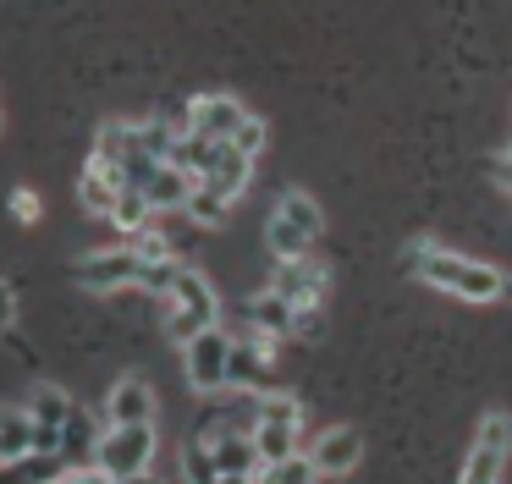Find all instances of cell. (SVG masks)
<instances>
[{"mask_svg":"<svg viewBox=\"0 0 512 484\" xmlns=\"http://www.w3.org/2000/svg\"><path fill=\"white\" fill-rule=\"evenodd\" d=\"M402 270L419 275L424 286H441V292L463 297V303H496L507 292V275L485 259H468V253L435 248V242H419V248L402 253Z\"/></svg>","mask_w":512,"mask_h":484,"instance_id":"obj_1","label":"cell"},{"mask_svg":"<svg viewBox=\"0 0 512 484\" xmlns=\"http://www.w3.org/2000/svg\"><path fill=\"white\" fill-rule=\"evenodd\" d=\"M171 314H166V330H171V341L177 347H188L199 330H210V325H221V297H215V286L204 281L199 270H188L182 264L177 270V281H171Z\"/></svg>","mask_w":512,"mask_h":484,"instance_id":"obj_2","label":"cell"},{"mask_svg":"<svg viewBox=\"0 0 512 484\" xmlns=\"http://www.w3.org/2000/svg\"><path fill=\"white\" fill-rule=\"evenodd\" d=\"M320 231H325V215L309 193H281L276 215H270V226H265V242H270L276 259H309Z\"/></svg>","mask_w":512,"mask_h":484,"instance_id":"obj_3","label":"cell"},{"mask_svg":"<svg viewBox=\"0 0 512 484\" xmlns=\"http://www.w3.org/2000/svg\"><path fill=\"white\" fill-rule=\"evenodd\" d=\"M155 446V424H105L94 468L111 473V479H144L149 462H155Z\"/></svg>","mask_w":512,"mask_h":484,"instance_id":"obj_4","label":"cell"},{"mask_svg":"<svg viewBox=\"0 0 512 484\" xmlns=\"http://www.w3.org/2000/svg\"><path fill=\"white\" fill-rule=\"evenodd\" d=\"M507 457H512V413H485L479 418V435L463 457L457 484H507Z\"/></svg>","mask_w":512,"mask_h":484,"instance_id":"obj_5","label":"cell"},{"mask_svg":"<svg viewBox=\"0 0 512 484\" xmlns=\"http://www.w3.org/2000/svg\"><path fill=\"white\" fill-rule=\"evenodd\" d=\"M298 429H303L298 396H287V391L259 396V413H254V446H259V457H265V462L292 457V451H298Z\"/></svg>","mask_w":512,"mask_h":484,"instance_id":"obj_6","label":"cell"},{"mask_svg":"<svg viewBox=\"0 0 512 484\" xmlns=\"http://www.w3.org/2000/svg\"><path fill=\"white\" fill-rule=\"evenodd\" d=\"M182 363H188V385L199 396H215L226 391V369H232V336L221 325L199 330V336L182 347Z\"/></svg>","mask_w":512,"mask_h":484,"instance_id":"obj_7","label":"cell"},{"mask_svg":"<svg viewBox=\"0 0 512 484\" xmlns=\"http://www.w3.org/2000/svg\"><path fill=\"white\" fill-rule=\"evenodd\" d=\"M270 358H276V336L248 325L243 336H232V369H226V385H237V391H248V396H270Z\"/></svg>","mask_w":512,"mask_h":484,"instance_id":"obj_8","label":"cell"},{"mask_svg":"<svg viewBox=\"0 0 512 484\" xmlns=\"http://www.w3.org/2000/svg\"><path fill=\"white\" fill-rule=\"evenodd\" d=\"M270 292H281L292 308H320L325 292H331V275H325V264L314 259H276V275H270Z\"/></svg>","mask_w":512,"mask_h":484,"instance_id":"obj_9","label":"cell"},{"mask_svg":"<svg viewBox=\"0 0 512 484\" xmlns=\"http://www.w3.org/2000/svg\"><path fill=\"white\" fill-rule=\"evenodd\" d=\"M72 396L61 391V385H34V396H28V424H34V451H50L56 457L61 446V429H67L72 418Z\"/></svg>","mask_w":512,"mask_h":484,"instance_id":"obj_10","label":"cell"},{"mask_svg":"<svg viewBox=\"0 0 512 484\" xmlns=\"http://www.w3.org/2000/svg\"><path fill=\"white\" fill-rule=\"evenodd\" d=\"M138 275H144V259H138L133 248H105V253H89V259L78 264V281L89 286V292H116V286H138Z\"/></svg>","mask_w":512,"mask_h":484,"instance_id":"obj_11","label":"cell"},{"mask_svg":"<svg viewBox=\"0 0 512 484\" xmlns=\"http://www.w3.org/2000/svg\"><path fill=\"white\" fill-rule=\"evenodd\" d=\"M243 116L248 110L237 105V99H226V94H199L188 105V132H199V138H210V143H232V132L243 127Z\"/></svg>","mask_w":512,"mask_h":484,"instance_id":"obj_12","label":"cell"},{"mask_svg":"<svg viewBox=\"0 0 512 484\" xmlns=\"http://www.w3.org/2000/svg\"><path fill=\"white\" fill-rule=\"evenodd\" d=\"M105 424H155V391L138 374H122L105 396Z\"/></svg>","mask_w":512,"mask_h":484,"instance_id":"obj_13","label":"cell"},{"mask_svg":"<svg viewBox=\"0 0 512 484\" xmlns=\"http://www.w3.org/2000/svg\"><path fill=\"white\" fill-rule=\"evenodd\" d=\"M358 457H364V435H358L353 424L325 429V435L314 440V451H309V462L320 468V479H325V473H353Z\"/></svg>","mask_w":512,"mask_h":484,"instance_id":"obj_14","label":"cell"},{"mask_svg":"<svg viewBox=\"0 0 512 484\" xmlns=\"http://www.w3.org/2000/svg\"><path fill=\"white\" fill-rule=\"evenodd\" d=\"M100 435H105V424L94 413H83V407H72V418H67V429H61V446H56V457L67 462V473H83L94 462V451H100Z\"/></svg>","mask_w":512,"mask_h":484,"instance_id":"obj_15","label":"cell"},{"mask_svg":"<svg viewBox=\"0 0 512 484\" xmlns=\"http://www.w3.org/2000/svg\"><path fill=\"white\" fill-rule=\"evenodd\" d=\"M210 451L226 479H259V468H265V457L254 446V429H226V435L210 440Z\"/></svg>","mask_w":512,"mask_h":484,"instance_id":"obj_16","label":"cell"},{"mask_svg":"<svg viewBox=\"0 0 512 484\" xmlns=\"http://www.w3.org/2000/svg\"><path fill=\"white\" fill-rule=\"evenodd\" d=\"M248 176H254V154H243V149H232V143H221V154H215V165H210V176H204V182H210L215 193L237 198V193L248 187Z\"/></svg>","mask_w":512,"mask_h":484,"instance_id":"obj_17","label":"cell"},{"mask_svg":"<svg viewBox=\"0 0 512 484\" xmlns=\"http://www.w3.org/2000/svg\"><path fill=\"white\" fill-rule=\"evenodd\" d=\"M248 319H254V330H270V336H298V308L270 286L248 303Z\"/></svg>","mask_w":512,"mask_h":484,"instance_id":"obj_18","label":"cell"},{"mask_svg":"<svg viewBox=\"0 0 512 484\" xmlns=\"http://www.w3.org/2000/svg\"><path fill=\"white\" fill-rule=\"evenodd\" d=\"M193 187H199V182H193L188 171H177V165H160V171L144 182V198H149L155 209H188Z\"/></svg>","mask_w":512,"mask_h":484,"instance_id":"obj_19","label":"cell"},{"mask_svg":"<svg viewBox=\"0 0 512 484\" xmlns=\"http://www.w3.org/2000/svg\"><path fill=\"white\" fill-rule=\"evenodd\" d=\"M116 193H122V171H111V165H89L78 182V204L89 209V215H111Z\"/></svg>","mask_w":512,"mask_h":484,"instance_id":"obj_20","label":"cell"},{"mask_svg":"<svg viewBox=\"0 0 512 484\" xmlns=\"http://www.w3.org/2000/svg\"><path fill=\"white\" fill-rule=\"evenodd\" d=\"M56 479H67V462L50 457V451H28V457L0 468V484H56Z\"/></svg>","mask_w":512,"mask_h":484,"instance_id":"obj_21","label":"cell"},{"mask_svg":"<svg viewBox=\"0 0 512 484\" xmlns=\"http://www.w3.org/2000/svg\"><path fill=\"white\" fill-rule=\"evenodd\" d=\"M34 451V424H28V407L17 413V407H0V468L17 457H28Z\"/></svg>","mask_w":512,"mask_h":484,"instance_id":"obj_22","label":"cell"},{"mask_svg":"<svg viewBox=\"0 0 512 484\" xmlns=\"http://www.w3.org/2000/svg\"><path fill=\"white\" fill-rule=\"evenodd\" d=\"M149 215H155V204L144 198V187H122V193H116V204H111V226L116 231H127V237H133V231L149 226Z\"/></svg>","mask_w":512,"mask_h":484,"instance_id":"obj_23","label":"cell"},{"mask_svg":"<svg viewBox=\"0 0 512 484\" xmlns=\"http://www.w3.org/2000/svg\"><path fill=\"white\" fill-rule=\"evenodd\" d=\"M259 484H320V468L292 451V457H281V462H265V468H259Z\"/></svg>","mask_w":512,"mask_h":484,"instance_id":"obj_24","label":"cell"},{"mask_svg":"<svg viewBox=\"0 0 512 484\" xmlns=\"http://www.w3.org/2000/svg\"><path fill=\"white\" fill-rule=\"evenodd\" d=\"M182 479L188 484H221L226 473L215 468V451L204 446V440H188V446H182Z\"/></svg>","mask_w":512,"mask_h":484,"instance_id":"obj_25","label":"cell"},{"mask_svg":"<svg viewBox=\"0 0 512 484\" xmlns=\"http://www.w3.org/2000/svg\"><path fill=\"white\" fill-rule=\"evenodd\" d=\"M188 215L199 220V226H221V220L232 215V198L215 193L210 182H199V187H193V198H188Z\"/></svg>","mask_w":512,"mask_h":484,"instance_id":"obj_26","label":"cell"},{"mask_svg":"<svg viewBox=\"0 0 512 484\" xmlns=\"http://www.w3.org/2000/svg\"><path fill=\"white\" fill-rule=\"evenodd\" d=\"M127 248H133L144 264H166V259H177V248H171V237H166V231H155V226L133 231V242H127Z\"/></svg>","mask_w":512,"mask_h":484,"instance_id":"obj_27","label":"cell"},{"mask_svg":"<svg viewBox=\"0 0 512 484\" xmlns=\"http://www.w3.org/2000/svg\"><path fill=\"white\" fill-rule=\"evenodd\" d=\"M177 270H182L177 259H166V264H144L138 286H144V292H160V297H166V292H171V281H177Z\"/></svg>","mask_w":512,"mask_h":484,"instance_id":"obj_28","label":"cell"},{"mask_svg":"<svg viewBox=\"0 0 512 484\" xmlns=\"http://www.w3.org/2000/svg\"><path fill=\"white\" fill-rule=\"evenodd\" d=\"M232 149H243V154H259V149H265V121H259L254 110H248L243 127L232 132Z\"/></svg>","mask_w":512,"mask_h":484,"instance_id":"obj_29","label":"cell"},{"mask_svg":"<svg viewBox=\"0 0 512 484\" xmlns=\"http://www.w3.org/2000/svg\"><path fill=\"white\" fill-rule=\"evenodd\" d=\"M12 215L23 220V226H34V220H39V193H28V187H17V193H12Z\"/></svg>","mask_w":512,"mask_h":484,"instance_id":"obj_30","label":"cell"},{"mask_svg":"<svg viewBox=\"0 0 512 484\" xmlns=\"http://www.w3.org/2000/svg\"><path fill=\"white\" fill-rule=\"evenodd\" d=\"M67 484H155L144 473V479H111V473H100V468H83V473H67Z\"/></svg>","mask_w":512,"mask_h":484,"instance_id":"obj_31","label":"cell"},{"mask_svg":"<svg viewBox=\"0 0 512 484\" xmlns=\"http://www.w3.org/2000/svg\"><path fill=\"white\" fill-rule=\"evenodd\" d=\"M12 325H17V292L0 281V330H12Z\"/></svg>","mask_w":512,"mask_h":484,"instance_id":"obj_32","label":"cell"},{"mask_svg":"<svg viewBox=\"0 0 512 484\" xmlns=\"http://www.w3.org/2000/svg\"><path fill=\"white\" fill-rule=\"evenodd\" d=\"M221 484H259V479H221Z\"/></svg>","mask_w":512,"mask_h":484,"instance_id":"obj_33","label":"cell"}]
</instances>
